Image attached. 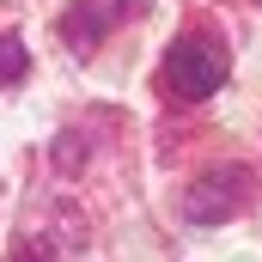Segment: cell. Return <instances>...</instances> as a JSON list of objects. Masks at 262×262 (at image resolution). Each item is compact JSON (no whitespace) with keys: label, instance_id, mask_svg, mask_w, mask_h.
<instances>
[{"label":"cell","instance_id":"cell-1","mask_svg":"<svg viewBox=\"0 0 262 262\" xmlns=\"http://www.w3.org/2000/svg\"><path fill=\"white\" fill-rule=\"evenodd\" d=\"M226 73H232L226 43H220L213 31H189V37H177L171 55H165V98L201 104V98H213V92L226 85Z\"/></svg>","mask_w":262,"mask_h":262},{"label":"cell","instance_id":"cell-2","mask_svg":"<svg viewBox=\"0 0 262 262\" xmlns=\"http://www.w3.org/2000/svg\"><path fill=\"white\" fill-rule=\"evenodd\" d=\"M250 189H256V177H250L244 165H213L207 177H195V189H183V220H195V226H226L232 213L250 207Z\"/></svg>","mask_w":262,"mask_h":262},{"label":"cell","instance_id":"cell-3","mask_svg":"<svg viewBox=\"0 0 262 262\" xmlns=\"http://www.w3.org/2000/svg\"><path fill=\"white\" fill-rule=\"evenodd\" d=\"M122 12H128V0H73L67 6V43L73 49H92L98 37H110L122 25Z\"/></svg>","mask_w":262,"mask_h":262},{"label":"cell","instance_id":"cell-4","mask_svg":"<svg viewBox=\"0 0 262 262\" xmlns=\"http://www.w3.org/2000/svg\"><path fill=\"white\" fill-rule=\"evenodd\" d=\"M25 67H31V49H25L12 31H0V85H18Z\"/></svg>","mask_w":262,"mask_h":262},{"label":"cell","instance_id":"cell-5","mask_svg":"<svg viewBox=\"0 0 262 262\" xmlns=\"http://www.w3.org/2000/svg\"><path fill=\"white\" fill-rule=\"evenodd\" d=\"M12 262H55V250H49L43 238H31V232H25V238L12 244Z\"/></svg>","mask_w":262,"mask_h":262},{"label":"cell","instance_id":"cell-6","mask_svg":"<svg viewBox=\"0 0 262 262\" xmlns=\"http://www.w3.org/2000/svg\"><path fill=\"white\" fill-rule=\"evenodd\" d=\"M55 165L61 171H79V134H55Z\"/></svg>","mask_w":262,"mask_h":262},{"label":"cell","instance_id":"cell-7","mask_svg":"<svg viewBox=\"0 0 262 262\" xmlns=\"http://www.w3.org/2000/svg\"><path fill=\"white\" fill-rule=\"evenodd\" d=\"M256 6H262V0H256Z\"/></svg>","mask_w":262,"mask_h":262}]
</instances>
